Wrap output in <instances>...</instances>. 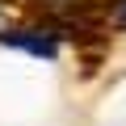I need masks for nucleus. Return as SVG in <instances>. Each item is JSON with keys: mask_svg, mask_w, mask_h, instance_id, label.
<instances>
[{"mask_svg": "<svg viewBox=\"0 0 126 126\" xmlns=\"http://www.w3.org/2000/svg\"><path fill=\"white\" fill-rule=\"evenodd\" d=\"M0 42L17 46V50L34 55V59H55L59 55V46H55V38L46 30H0Z\"/></svg>", "mask_w": 126, "mask_h": 126, "instance_id": "1", "label": "nucleus"}, {"mask_svg": "<svg viewBox=\"0 0 126 126\" xmlns=\"http://www.w3.org/2000/svg\"><path fill=\"white\" fill-rule=\"evenodd\" d=\"M113 25H118V30H126V0H122V4H118V13H113Z\"/></svg>", "mask_w": 126, "mask_h": 126, "instance_id": "2", "label": "nucleus"}]
</instances>
